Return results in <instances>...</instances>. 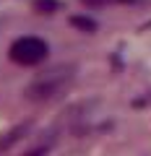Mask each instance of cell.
Wrapping results in <instances>:
<instances>
[{"label": "cell", "mask_w": 151, "mask_h": 156, "mask_svg": "<svg viewBox=\"0 0 151 156\" xmlns=\"http://www.w3.org/2000/svg\"><path fill=\"white\" fill-rule=\"evenodd\" d=\"M45 151H47V148H37V151H29L26 156H42V154H45Z\"/></svg>", "instance_id": "obj_6"}, {"label": "cell", "mask_w": 151, "mask_h": 156, "mask_svg": "<svg viewBox=\"0 0 151 156\" xmlns=\"http://www.w3.org/2000/svg\"><path fill=\"white\" fill-rule=\"evenodd\" d=\"M70 23L76 29H81V31H96V21L94 18H86V16H73Z\"/></svg>", "instance_id": "obj_3"}, {"label": "cell", "mask_w": 151, "mask_h": 156, "mask_svg": "<svg viewBox=\"0 0 151 156\" xmlns=\"http://www.w3.org/2000/svg\"><path fill=\"white\" fill-rule=\"evenodd\" d=\"M34 8L39 13H55L57 8H60V3H57V0H34Z\"/></svg>", "instance_id": "obj_4"}, {"label": "cell", "mask_w": 151, "mask_h": 156, "mask_svg": "<svg viewBox=\"0 0 151 156\" xmlns=\"http://www.w3.org/2000/svg\"><path fill=\"white\" fill-rule=\"evenodd\" d=\"M70 81V73H63V70H52L47 78L37 81V83L29 86V96L31 99H50V96L60 94L65 89V83Z\"/></svg>", "instance_id": "obj_2"}, {"label": "cell", "mask_w": 151, "mask_h": 156, "mask_svg": "<svg viewBox=\"0 0 151 156\" xmlns=\"http://www.w3.org/2000/svg\"><path fill=\"white\" fill-rule=\"evenodd\" d=\"M84 3L91 8H99V5H110V3H130V0H84Z\"/></svg>", "instance_id": "obj_5"}, {"label": "cell", "mask_w": 151, "mask_h": 156, "mask_svg": "<svg viewBox=\"0 0 151 156\" xmlns=\"http://www.w3.org/2000/svg\"><path fill=\"white\" fill-rule=\"evenodd\" d=\"M50 47H47L45 39L39 37H21L11 44V60L18 65H39L47 57Z\"/></svg>", "instance_id": "obj_1"}]
</instances>
